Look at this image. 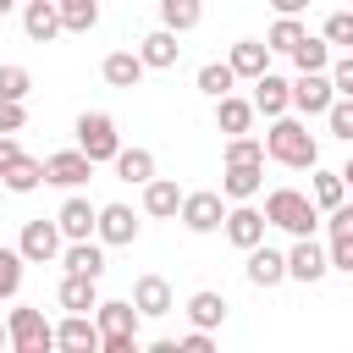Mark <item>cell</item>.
Here are the masks:
<instances>
[{"mask_svg":"<svg viewBox=\"0 0 353 353\" xmlns=\"http://www.w3.org/2000/svg\"><path fill=\"white\" fill-rule=\"evenodd\" d=\"M265 160H276L287 171H314L320 165V143L298 116H276L270 132H265Z\"/></svg>","mask_w":353,"mask_h":353,"instance_id":"6da1fadb","label":"cell"},{"mask_svg":"<svg viewBox=\"0 0 353 353\" xmlns=\"http://www.w3.org/2000/svg\"><path fill=\"white\" fill-rule=\"evenodd\" d=\"M265 221L281 226V232H292V237H314V226H320V204H314V193L270 188V193H265Z\"/></svg>","mask_w":353,"mask_h":353,"instance_id":"7a4b0ae2","label":"cell"},{"mask_svg":"<svg viewBox=\"0 0 353 353\" xmlns=\"http://www.w3.org/2000/svg\"><path fill=\"white\" fill-rule=\"evenodd\" d=\"M72 132H77V149H83L94 165H110V160L121 154V132H116V116H105V110H83Z\"/></svg>","mask_w":353,"mask_h":353,"instance_id":"3957f363","label":"cell"},{"mask_svg":"<svg viewBox=\"0 0 353 353\" xmlns=\"http://www.w3.org/2000/svg\"><path fill=\"white\" fill-rule=\"evenodd\" d=\"M176 221L188 226V232H221V221H226V193H215V188H199V193H182V210H176Z\"/></svg>","mask_w":353,"mask_h":353,"instance_id":"277c9868","label":"cell"},{"mask_svg":"<svg viewBox=\"0 0 353 353\" xmlns=\"http://www.w3.org/2000/svg\"><path fill=\"white\" fill-rule=\"evenodd\" d=\"M6 331H11V347L17 353H50L55 347V325L44 320V309H11Z\"/></svg>","mask_w":353,"mask_h":353,"instance_id":"5b68a950","label":"cell"},{"mask_svg":"<svg viewBox=\"0 0 353 353\" xmlns=\"http://www.w3.org/2000/svg\"><path fill=\"white\" fill-rule=\"evenodd\" d=\"M331 99H336L331 72H298V77H292V110H298V116H325Z\"/></svg>","mask_w":353,"mask_h":353,"instance_id":"8992f818","label":"cell"},{"mask_svg":"<svg viewBox=\"0 0 353 353\" xmlns=\"http://www.w3.org/2000/svg\"><path fill=\"white\" fill-rule=\"evenodd\" d=\"M61 243H66V237H61V226H55V221H44V215H39V221H22L17 248H22V259H28V265H50V259H61Z\"/></svg>","mask_w":353,"mask_h":353,"instance_id":"52a82bcc","label":"cell"},{"mask_svg":"<svg viewBox=\"0 0 353 353\" xmlns=\"http://www.w3.org/2000/svg\"><path fill=\"white\" fill-rule=\"evenodd\" d=\"M325 270H331V254L314 237H292V248H287V281L314 287V281H325Z\"/></svg>","mask_w":353,"mask_h":353,"instance_id":"ba28073f","label":"cell"},{"mask_svg":"<svg viewBox=\"0 0 353 353\" xmlns=\"http://www.w3.org/2000/svg\"><path fill=\"white\" fill-rule=\"evenodd\" d=\"M94 176V160L83 154V149H55V154H44V182H55V188H83Z\"/></svg>","mask_w":353,"mask_h":353,"instance_id":"9c48e42d","label":"cell"},{"mask_svg":"<svg viewBox=\"0 0 353 353\" xmlns=\"http://www.w3.org/2000/svg\"><path fill=\"white\" fill-rule=\"evenodd\" d=\"M55 226H61V237L66 243H77V237H94V226H99V204H88L77 188L61 199V210H55Z\"/></svg>","mask_w":353,"mask_h":353,"instance_id":"30bf717a","label":"cell"},{"mask_svg":"<svg viewBox=\"0 0 353 353\" xmlns=\"http://www.w3.org/2000/svg\"><path fill=\"white\" fill-rule=\"evenodd\" d=\"M265 226H270V221H265L248 199H243V204H232V210H226V221H221L226 243H232V248H243V254H248L254 243H265Z\"/></svg>","mask_w":353,"mask_h":353,"instance_id":"8fae6325","label":"cell"},{"mask_svg":"<svg viewBox=\"0 0 353 353\" xmlns=\"http://www.w3.org/2000/svg\"><path fill=\"white\" fill-rule=\"evenodd\" d=\"M94 237H99L105 248H127V243H138V215H132V204H99V226H94Z\"/></svg>","mask_w":353,"mask_h":353,"instance_id":"7c38bea8","label":"cell"},{"mask_svg":"<svg viewBox=\"0 0 353 353\" xmlns=\"http://www.w3.org/2000/svg\"><path fill=\"white\" fill-rule=\"evenodd\" d=\"M99 342H105L99 320L77 314V309H66V320L55 325V347H66V353H99Z\"/></svg>","mask_w":353,"mask_h":353,"instance_id":"4fadbf2b","label":"cell"},{"mask_svg":"<svg viewBox=\"0 0 353 353\" xmlns=\"http://www.w3.org/2000/svg\"><path fill=\"white\" fill-rule=\"evenodd\" d=\"M22 33H28L33 44H50L55 33H66L61 6H55V0H22Z\"/></svg>","mask_w":353,"mask_h":353,"instance_id":"5bb4252c","label":"cell"},{"mask_svg":"<svg viewBox=\"0 0 353 353\" xmlns=\"http://www.w3.org/2000/svg\"><path fill=\"white\" fill-rule=\"evenodd\" d=\"M94 320H99V331H105V336H138V320H143V309H138L132 298H99Z\"/></svg>","mask_w":353,"mask_h":353,"instance_id":"9a60e30c","label":"cell"},{"mask_svg":"<svg viewBox=\"0 0 353 353\" xmlns=\"http://www.w3.org/2000/svg\"><path fill=\"white\" fill-rule=\"evenodd\" d=\"M254 110L270 116V121L287 116V110H292V83L276 77V72H259V77H254Z\"/></svg>","mask_w":353,"mask_h":353,"instance_id":"2e32d148","label":"cell"},{"mask_svg":"<svg viewBox=\"0 0 353 353\" xmlns=\"http://www.w3.org/2000/svg\"><path fill=\"white\" fill-rule=\"evenodd\" d=\"M243 270H248V281H254V287H281V281H287V254H281V248H270V243H254Z\"/></svg>","mask_w":353,"mask_h":353,"instance_id":"e0dca14e","label":"cell"},{"mask_svg":"<svg viewBox=\"0 0 353 353\" xmlns=\"http://www.w3.org/2000/svg\"><path fill=\"white\" fill-rule=\"evenodd\" d=\"M143 72H149V66H143V55H138V50H110V55L99 61V77H105L110 88H138V83H143Z\"/></svg>","mask_w":353,"mask_h":353,"instance_id":"ac0fdd59","label":"cell"},{"mask_svg":"<svg viewBox=\"0 0 353 353\" xmlns=\"http://www.w3.org/2000/svg\"><path fill=\"white\" fill-rule=\"evenodd\" d=\"M132 303L143 309V320H160V314H171V309H176V298H171V281H165V276H138V281H132Z\"/></svg>","mask_w":353,"mask_h":353,"instance_id":"d6986e66","label":"cell"},{"mask_svg":"<svg viewBox=\"0 0 353 353\" xmlns=\"http://www.w3.org/2000/svg\"><path fill=\"white\" fill-rule=\"evenodd\" d=\"M138 55H143V66H149V72H171V66H176V55H182V44H176V33H171V28H154V33H143V39H138Z\"/></svg>","mask_w":353,"mask_h":353,"instance_id":"ffe728a7","label":"cell"},{"mask_svg":"<svg viewBox=\"0 0 353 353\" xmlns=\"http://www.w3.org/2000/svg\"><path fill=\"white\" fill-rule=\"evenodd\" d=\"M259 188H265V160H248V165H226V171H221V193H226L232 204L254 199Z\"/></svg>","mask_w":353,"mask_h":353,"instance_id":"44dd1931","label":"cell"},{"mask_svg":"<svg viewBox=\"0 0 353 353\" xmlns=\"http://www.w3.org/2000/svg\"><path fill=\"white\" fill-rule=\"evenodd\" d=\"M176 210H182V188H176L171 176H149V182H143V215L176 221Z\"/></svg>","mask_w":353,"mask_h":353,"instance_id":"7402d4cb","label":"cell"},{"mask_svg":"<svg viewBox=\"0 0 353 353\" xmlns=\"http://www.w3.org/2000/svg\"><path fill=\"white\" fill-rule=\"evenodd\" d=\"M61 265L77 270V276H94V281H99V276H105V243H99V237H77V243L61 248Z\"/></svg>","mask_w":353,"mask_h":353,"instance_id":"603a6c76","label":"cell"},{"mask_svg":"<svg viewBox=\"0 0 353 353\" xmlns=\"http://www.w3.org/2000/svg\"><path fill=\"white\" fill-rule=\"evenodd\" d=\"M226 61H232V72H237V77H248V83H254L259 72H270V44H265V39H237V44L226 50Z\"/></svg>","mask_w":353,"mask_h":353,"instance_id":"cb8c5ba5","label":"cell"},{"mask_svg":"<svg viewBox=\"0 0 353 353\" xmlns=\"http://www.w3.org/2000/svg\"><path fill=\"white\" fill-rule=\"evenodd\" d=\"M55 298H61V309L94 314V309H99V281H94V276H77V270H66V276H61V292H55Z\"/></svg>","mask_w":353,"mask_h":353,"instance_id":"d4e9b609","label":"cell"},{"mask_svg":"<svg viewBox=\"0 0 353 353\" xmlns=\"http://www.w3.org/2000/svg\"><path fill=\"white\" fill-rule=\"evenodd\" d=\"M254 116H259V110H254V99H243V94H221V99H215V127H221L226 138H232V132H248Z\"/></svg>","mask_w":353,"mask_h":353,"instance_id":"484cf974","label":"cell"},{"mask_svg":"<svg viewBox=\"0 0 353 353\" xmlns=\"http://www.w3.org/2000/svg\"><path fill=\"white\" fill-rule=\"evenodd\" d=\"M188 320H193L199 331H215V325H226V298H221L215 287H199V292L188 298Z\"/></svg>","mask_w":353,"mask_h":353,"instance_id":"4316f807","label":"cell"},{"mask_svg":"<svg viewBox=\"0 0 353 353\" xmlns=\"http://www.w3.org/2000/svg\"><path fill=\"white\" fill-rule=\"evenodd\" d=\"M110 165H116V176H121V182H132V188H143V182L154 176V154H149V149H138V143H132V149L121 143V154H116Z\"/></svg>","mask_w":353,"mask_h":353,"instance_id":"83f0119b","label":"cell"},{"mask_svg":"<svg viewBox=\"0 0 353 353\" xmlns=\"http://www.w3.org/2000/svg\"><path fill=\"white\" fill-rule=\"evenodd\" d=\"M199 22H204V0H160V28L193 33Z\"/></svg>","mask_w":353,"mask_h":353,"instance_id":"f1b7e54d","label":"cell"},{"mask_svg":"<svg viewBox=\"0 0 353 353\" xmlns=\"http://www.w3.org/2000/svg\"><path fill=\"white\" fill-rule=\"evenodd\" d=\"M0 188H6V193H33V188H44V160L22 154L11 171H0Z\"/></svg>","mask_w":353,"mask_h":353,"instance_id":"f546056e","label":"cell"},{"mask_svg":"<svg viewBox=\"0 0 353 353\" xmlns=\"http://www.w3.org/2000/svg\"><path fill=\"white\" fill-rule=\"evenodd\" d=\"M303 39H309V28H303L298 17H276V22H270V33H265L270 55H292V50H298Z\"/></svg>","mask_w":353,"mask_h":353,"instance_id":"4dcf8cb0","label":"cell"},{"mask_svg":"<svg viewBox=\"0 0 353 353\" xmlns=\"http://www.w3.org/2000/svg\"><path fill=\"white\" fill-rule=\"evenodd\" d=\"M292 66H298V72H331V39H325V33H320V39L309 33V39L292 50Z\"/></svg>","mask_w":353,"mask_h":353,"instance_id":"1f68e13d","label":"cell"},{"mask_svg":"<svg viewBox=\"0 0 353 353\" xmlns=\"http://www.w3.org/2000/svg\"><path fill=\"white\" fill-rule=\"evenodd\" d=\"M193 83H199V94H210V99H221V94H232V83H237V72H232V61H204Z\"/></svg>","mask_w":353,"mask_h":353,"instance_id":"d6a6232c","label":"cell"},{"mask_svg":"<svg viewBox=\"0 0 353 353\" xmlns=\"http://www.w3.org/2000/svg\"><path fill=\"white\" fill-rule=\"evenodd\" d=\"M309 193H314V204H320V210H336V204L347 199V182H342V171H320V165H314Z\"/></svg>","mask_w":353,"mask_h":353,"instance_id":"836d02e7","label":"cell"},{"mask_svg":"<svg viewBox=\"0 0 353 353\" xmlns=\"http://www.w3.org/2000/svg\"><path fill=\"white\" fill-rule=\"evenodd\" d=\"M55 6H61L66 33H88V28L99 22V0H55Z\"/></svg>","mask_w":353,"mask_h":353,"instance_id":"e575fe53","label":"cell"},{"mask_svg":"<svg viewBox=\"0 0 353 353\" xmlns=\"http://www.w3.org/2000/svg\"><path fill=\"white\" fill-rule=\"evenodd\" d=\"M248 160H265V138L232 132V138H226V165H248Z\"/></svg>","mask_w":353,"mask_h":353,"instance_id":"d590c367","label":"cell"},{"mask_svg":"<svg viewBox=\"0 0 353 353\" xmlns=\"http://www.w3.org/2000/svg\"><path fill=\"white\" fill-rule=\"evenodd\" d=\"M325 127H331V138L353 143V94H336V99H331V110H325Z\"/></svg>","mask_w":353,"mask_h":353,"instance_id":"8d00e7d4","label":"cell"},{"mask_svg":"<svg viewBox=\"0 0 353 353\" xmlns=\"http://www.w3.org/2000/svg\"><path fill=\"white\" fill-rule=\"evenodd\" d=\"M22 248H0V298H17L22 292Z\"/></svg>","mask_w":353,"mask_h":353,"instance_id":"74e56055","label":"cell"},{"mask_svg":"<svg viewBox=\"0 0 353 353\" xmlns=\"http://www.w3.org/2000/svg\"><path fill=\"white\" fill-rule=\"evenodd\" d=\"M33 94V72L28 66H0V99H28Z\"/></svg>","mask_w":353,"mask_h":353,"instance_id":"f35d334b","label":"cell"},{"mask_svg":"<svg viewBox=\"0 0 353 353\" xmlns=\"http://www.w3.org/2000/svg\"><path fill=\"white\" fill-rule=\"evenodd\" d=\"M325 254H331V270H347L353 276V232H331Z\"/></svg>","mask_w":353,"mask_h":353,"instance_id":"ab89813d","label":"cell"},{"mask_svg":"<svg viewBox=\"0 0 353 353\" xmlns=\"http://www.w3.org/2000/svg\"><path fill=\"white\" fill-rule=\"evenodd\" d=\"M325 39L353 50V11H331V17H325Z\"/></svg>","mask_w":353,"mask_h":353,"instance_id":"60d3db41","label":"cell"},{"mask_svg":"<svg viewBox=\"0 0 353 353\" xmlns=\"http://www.w3.org/2000/svg\"><path fill=\"white\" fill-rule=\"evenodd\" d=\"M22 127H28L22 99H0V132H22Z\"/></svg>","mask_w":353,"mask_h":353,"instance_id":"b9f144b4","label":"cell"},{"mask_svg":"<svg viewBox=\"0 0 353 353\" xmlns=\"http://www.w3.org/2000/svg\"><path fill=\"white\" fill-rule=\"evenodd\" d=\"M331 83H336V94H353V50L331 61Z\"/></svg>","mask_w":353,"mask_h":353,"instance_id":"7bdbcfd3","label":"cell"},{"mask_svg":"<svg viewBox=\"0 0 353 353\" xmlns=\"http://www.w3.org/2000/svg\"><path fill=\"white\" fill-rule=\"evenodd\" d=\"M210 347H215V336H210V331H199V325H193L188 336H176V353H210Z\"/></svg>","mask_w":353,"mask_h":353,"instance_id":"ee69618b","label":"cell"},{"mask_svg":"<svg viewBox=\"0 0 353 353\" xmlns=\"http://www.w3.org/2000/svg\"><path fill=\"white\" fill-rule=\"evenodd\" d=\"M22 154H28V149L17 143V132H0V171H11V165H17Z\"/></svg>","mask_w":353,"mask_h":353,"instance_id":"f6af8a7d","label":"cell"},{"mask_svg":"<svg viewBox=\"0 0 353 353\" xmlns=\"http://www.w3.org/2000/svg\"><path fill=\"white\" fill-rule=\"evenodd\" d=\"M325 226H331V232H353V204L342 199L336 210H325Z\"/></svg>","mask_w":353,"mask_h":353,"instance_id":"bcb514c9","label":"cell"},{"mask_svg":"<svg viewBox=\"0 0 353 353\" xmlns=\"http://www.w3.org/2000/svg\"><path fill=\"white\" fill-rule=\"evenodd\" d=\"M99 353H138V336H105Z\"/></svg>","mask_w":353,"mask_h":353,"instance_id":"7dc6e473","label":"cell"},{"mask_svg":"<svg viewBox=\"0 0 353 353\" xmlns=\"http://www.w3.org/2000/svg\"><path fill=\"white\" fill-rule=\"evenodd\" d=\"M276 6V17H298V11H309V0H270Z\"/></svg>","mask_w":353,"mask_h":353,"instance_id":"c3c4849f","label":"cell"},{"mask_svg":"<svg viewBox=\"0 0 353 353\" xmlns=\"http://www.w3.org/2000/svg\"><path fill=\"white\" fill-rule=\"evenodd\" d=\"M342 182H347V193H353V154H347V165H342Z\"/></svg>","mask_w":353,"mask_h":353,"instance_id":"681fc988","label":"cell"},{"mask_svg":"<svg viewBox=\"0 0 353 353\" xmlns=\"http://www.w3.org/2000/svg\"><path fill=\"white\" fill-rule=\"evenodd\" d=\"M11 6H17V0H0V17H6V11H11Z\"/></svg>","mask_w":353,"mask_h":353,"instance_id":"f907efd6","label":"cell"},{"mask_svg":"<svg viewBox=\"0 0 353 353\" xmlns=\"http://www.w3.org/2000/svg\"><path fill=\"white\" fill-rule=\"evenodd\" d=\"M0 342H11V331H6V325H0Z\"/></svg>","mask_w":353,"mask_h":353,"instance_id":"816d5d0a","label":"cell"}]
</instances>
